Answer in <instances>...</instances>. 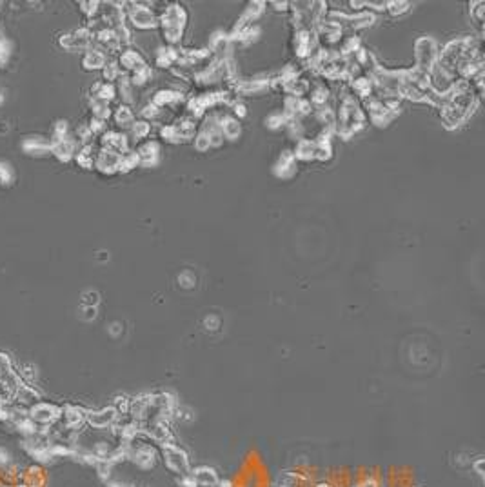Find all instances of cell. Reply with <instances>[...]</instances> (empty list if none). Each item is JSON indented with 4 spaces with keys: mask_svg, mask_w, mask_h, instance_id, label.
<instances>
[{
    "mask_svg": "<svg viewBox=\"0 0 485 487\" xmlns=\"http://www.w3.org/2000/svg\"><path fill=\"white\" fill-rule=\"evenodd\" d=\"M164 458H165V466L169 467L171 471L178 474H186L187 469H189V460H187V455L182 451L180 447L173 444H164Z\"/></svg>",
    "mask_w": 485,
    "mask_h": 487,
    "instance_id": "obj_1",
    "label": "cell"
},
{
    "mask_svg": "<svg viewBox=\"0 0 485 487\" xmlns=\"http://www.w3.org/2000/svg\"><path fill=\"white\" fill-rule=\"evenodd\" d=\"M191 476L196 482V485H217L218 483L217 473H215V469H209V467H198Z\"/></svg>",
    "mask_w": 485,
    "mask_h": 487,
    "instance_id": "obj_2",
    "label": "cell"
},
{
    "mask_svg": "<svg viewBox=\"0 0 485 487\" xmlns=\"http://www.w3.org/2000/svg\"><path fill=\"white\" fill-rule=\"evenodd\" d=\"M318 487H329V485H318Z\"/></svg>",
    "mask_w": 485,
    "mask_h": 487,
    "instance_id": "obj_3",
    "label": "cell"
}]
</instances>
